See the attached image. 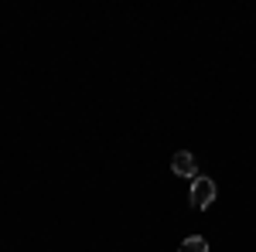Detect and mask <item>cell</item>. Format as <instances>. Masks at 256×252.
<instances>
[{
	"label": "cell",
	"instance_id": "cell-1",
	"mask_svg": "<svg viewBox=\"0 0 256 252\" xmlns=\"http://www.w3.org/2000/svg\"><path fill=\"white\" fill-rule=\"evenodd\" d=\"M188 201H192V208H198V212L208 208V205L216 201V181L198 174L195 181H192V194H188Z\"/></svg>",
	"mask_w": 256,
	"mask_h": 252
},
{
	"label": "cell",
	"instance_id": "cell-2",
	"mask_svg": "<svg viewBox=\"0 0 256 252\" xmlns=\"http://www.w3.org/2000/svg\"><path fill=\"white\" fill-rule=\"evenodd\" d=\"M171 171H174L178 177H192V181H195L198 177V164H195V157L188 154V150H178V154L171 157Z\"/></svg>",
	"mask_w": 256,
	"mask_h": 252
},
{
	"label": "cell",
	"instance_id": "cell-3",
	"mask_svg": "<svg viewBox=\"0 0 256 252\" xmlns=\"http://www.w3.org/2000/svg\"><path fill=\"white\" fill-rule=\"evenodd\" d=\"M178 252H208V242H205L202 235H192V239L181 242V249H178Z\"/></svg>",
	"mask_w": 256,
	"mask_h": 252
}]
</instances>
